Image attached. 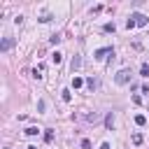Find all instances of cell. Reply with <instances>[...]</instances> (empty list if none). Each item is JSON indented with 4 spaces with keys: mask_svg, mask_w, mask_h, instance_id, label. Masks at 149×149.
I'll use <instances>...</instances> for the list:
<instances>
[{
    "mask_svg": "<svg viewBox=\"0 0 149 149\" xmlns=\"http://www.w3.org/2000/svg\"><path fill=\"white\" fill-rule=\"evenodd\" d=\"M114 81H116L119 86H123V84H128V81H130V70H128V68H123V70H119V72L114 74Z\"/></svg>",
    "mask_w": 149,
    "mask_h": 149,
    "instance_id": "6da1fadb",
    "label": "cell"
},
{
    "mask_svg": "<svg viewBox=\"0 0 149 149\" xmlns=\"http://www.w3.org/2000/svg\"><path fill=\"white\" fill-rule=\"evenodd\" d=\"M107 54L112 56V54H114V49H112V47H102V49H95V54H93V58H95V61H102V58H105Z\"/></svg>",
    "mask_w": 149,
    "mask_h": 149,
    "instance_id": "7a4b0ae2",
    "label": "cell"
},
{
    "mask_svg": "<svg viewBox=\"0 0 149 149\" xmlns=\"http://www.w3.org/2000/svg\"><path fill=\"white\" fill-rule=\"evenodd\" d=\"M12 47H14V37H12V35H7V37L2 40V44H0V51H2V54H7Z\"/></svg>",
    "mask_w": 149,
    "mask_h": 149,
    "instance_id": "3957f363",
    "label": "cell"
},
{
    "mask_svg": "<svg viewBox=\"0 0 149 149\" xmlns=\"http://www.w3.org/2000/svg\"><path fill=\"white\" fill-rule=\"evenodd\" d=\"M130 19H135V26H147V23H149V19H147L144 14H140V12H135Z\"/></svg>",
    "mask_w": 149,
    "mask_h": 149,
    "instance_id": "277c9868",
    "label": "cell"
},
{
    "mask_svg": "<svg viewBox=\"0 0 149 149\" xmlns=\"http://www.w3.org/2000/svg\"><path fill=\"white\" fill-rule=\"evenodd\" d=\"M105 128H109V130L114 128V114H112V112H109V114L105 116Z\"/></svg>",
    "mask_w": 149,
    "mask_h": 149,
    "instance_id": "5b68a950",
    "label": "cell"
},
{
    "mask_svg": "<svg viewBox=\"0 0 149 149\" xmlns=\"http://www.w3.org/2000/svg\"><path fill=\"white\" fill-rule=\"evenodd\" d=\"M61 98H63L65 102H70V100H72V91H70V88H63V91H61Z\"/></svg>",
    "mask_w": 149,
    "mask_h": 149,
    "instance_id": "8992f818",
    "label": "cell"
},
{
    "mask_svg": "<svg viewBox=\"0 0 149 149\" xmlns=\"http://www.w3.org/2000/svg\"><path fill=\"white\" fill-rule=\"evenodd\" d=\"M84 86V79L81 77H72V88H81Z\"/></svg>",
    "mask_w": 149,
    "mask_h": 149,
    "instance_id": "52a82bcc",
    "label": "cell"
},
{
    "mask_svg": "<svg viewBox=\"0 0 149 149\" xmlns=\"http://www.w3.org/2000/svg\"><path fill=\"white\" fill-rule=\"evenodd\" d=\"M51 61H54V63L58 65V63L63 61V54H61V51H54V54H51Z\"/></svg>",
    "mask_w": 149,
    "mask_h": 149,
    "instance_id": "ba28073f",
    "label": "cell"
},
{
    "mask_svg": "<svg viewBox=\"0 0 149 149\" xmlns=\"http://www.w3.org/2000/svg\"><path fill=\"white\" fill-rule=\"evenodd\" d=\"M135 123H137V126H144V123H147V116H144V114H135Z\"/></svg>",
    "mask_w": 149,
    "mask_h": 149,
    "instance_id": "9c48e42d",
    "label": "cell"
},
{
    "mask_svg": "<svg viewBox=\"0 0 149 149\" xmlns=\"http://www.w3.org/2000/svg\"><path fill=\"white\" fill-rule=\"evenodd\" d=\"M37 133H40V128H37V126H30V128H26V135H28V137H33V135H37Z\"/></svg>",
    "mask_w": 149,
    "mask_h": 149,
    "instance_id": "30bf717a",
    "label": "cell"
},
{
    "mask_svg": "<svg viewBox=\"0 0 149 149\" xmlns=\"http://www.w3.org/2000/svg\"><path fill=\"white\" fill-rule=\"evenodd\" d=\"M102 30H105V33H114V30H116L114 21H112V23H105V26H102Z\"/></svg>",
    "mask_w": 149,
    "mask_h": 149,
    "instance_id": "8fae6325",
    "label": "cell"
},
{
    "mask_svg": "<svg viewBox=\"0 0 149 149\" xmlns=\"http://www.w3.org/2000/svg\"><path fill=\"white\" fill-rule=\"evenodd\" d=\"M142 133H133V144H142Z\"/></svg>",
    "mask_w": 149,
    "mask_h": 149,
    "instance_id": "7c38bea8",
    "label": "cell"
},
{
    "mask_svg": "<svg viewBox=\"0 0 149 149\" xmlns=\"http://www.w3.org/2000/svg\"><path fill=\"white\" fill-rule=\"evenodd\" d=\"M79 65H81V58H79V56H74V58H72V72H74Z\"/></svg>",
    "mask_w": 149,
    "mask_h": 149,
    "instance_id": "4fadbf2b",
    "label": "cell"
},
{
    "mask_svg": "<svg viewBox=\"0 0 149 149\" xmlns=\"http://www.w3.org/2000/svg\"><path fill=\"white\" fill-rule=\"evenodd\" d=\"M140 74H142V77H149V65H147V63H142V68H140Z\"/></svg>",
    "mask_w": 149,
    "mask_h": 149,
    "instance_id": "5bb4252c",
    "label": "cell"
},
{
    "mask_svg": "<svg viewBox=\"0 0 149 149\" xmlns=\"http://www.w3.org/2000/svg\"><path fill=\"white\" fill-rule=\"evenodd\" d=\"M86 121H88V123H95V121H98V114H95V112H93V114H86Z\"/></svg>",
    "mask_w": 149,
    "mask_h": 149,
    "instance_id": "9a60e30c",
    "label": "cell"
},
{
    "mask_svg": "<svg viewBox=\"0 0 149 149\" xmlns=\"http://www.w3.org/2000/svg\"><path fill=\"white\" fill-rule=\"evenodd\" d=\"M49 42H51V44H58V42H61V35H58V33H56V35H51V37H49Z\"/></svg>",
    "mask_w": 149,
    "mask_h": 149,
    "instance_id": "2e32d148",
    "label": "cell"
},
{
    "mask_svg": "<svg viewBox=\"0 0 149 149\" xmlns=\"http://www.w3.org/2000/svg\"><path fill=\"white\" fill-rule=\"evenodd\" d=\"M44 140H47V142H51V140H54V130H49V128H47V133H44Z\"/></svg>",
    "mask_w": 149,
    "mask_h": 149,
    "instance_id": "e0dca14e",
    "label": "cell"
},
{
    "mask_svg": "<svg viewBox=\"0 0 149 149\" xmlns=\"http://www.w3.org/2000/svg\"><path fill=\"white\" fill-rule=\"evenodd\" d=\"M126 28L133 30V28H135V19H128V21H126Z\"/></svg>",
    "mask_w": 149,
    "mask_h": 149,
    "instance_id": "ac0fdd59",
    "label": "cell"
},
{
    "mask_svg": "<svg viewBox=\"0 0 149 149\" xmlns=\"http://www.w3.org/2000/svg\"><path fill=\"white\" fill-rule=\"evenodd\" d=\"M44 107H47V102H44V100H37V109H40V112H44Z\"/></svg>",
    "mask_w": 149,
    "mask_h": 149,
    "instance_id": "d6986e66",
    "label": "cell"
},
{
    "mask_svg": "<svg viewBox=\"0 0 149 149\" xmlns=\"http://www.w3.org/2000/svg\"><path fill=\"white\" fill-rule=\"evenodd\" d=\"M81 149H91V142L88 140H81Z\"/></svg>",
    "mask_w": 149,
    "mask_h": 149,
    "instance_id": "ffe728a7",
    "label": "cell"
},
{
    "mask_svg": "<svg viewBox=\"0 0 149 149\" xmlns=\"http://www.w3.org/2000/svg\"><path fill=\"white\" fill-rule=\"evenodd\" d=\"M100 149H109V142H102V144H100Z\"/></svg>",
    "mask_w": 149,
    "mask_h": 149,
    "instance_id": "44dd1931",
    "label": "cell"
},
{
    "mask_svg": "<svg viewBox=\"0 0 149 149\" xmlns=\"http://www.w3.org/2000/svg\"><path fill=\"white\" fill-rule=\"evenodd\" d=\"M26 149H37V147H35V144H30V147H26Z\"/></svg>",
    "mask_w": 149,
    "mask_h": 149,
    "instance_id": "7402d4cb",
    "label": "cell"
}]
</instances>
